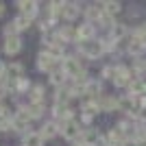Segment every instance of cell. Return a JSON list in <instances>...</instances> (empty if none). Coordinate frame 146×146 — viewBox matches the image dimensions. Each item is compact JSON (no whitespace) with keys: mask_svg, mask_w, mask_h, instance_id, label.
<instances>
[{"mask_svg":"<svg viewBox=\"0 0 146 146\" xmlns=\"http://www.w3.org/2000/svg\"><path fill=\"white\" fill-rule=\"evenodd\" d=\"M103 50H105L103 42H94V39H92V42H81V52L85 57H90V59H96Z\"/></svg>","mask_w":146,"mask_h":146,"instance_id":"cell-1","label":"cell"},{"mask_svg":"<svg viewBox=\"0 0 146 146\" xmlns=\"http://www.w3.org/2000/svg\"><path fill=\"white\" fill-rule=\"evenodd\" d=\"M113 83H116L118 87H127V85H131V83H133V81H131V72H129V68H124V66H118V68H116Z\"/></svg>","mask_w":146,"mask_h":146,"instance_id":"cell-2","label":"cell"},{"mask_svg":"<svg viewBox=\"0 0 146 146\" xmlns=\"http://www.w3.org/2000/svg\"><path fill=\"white\" fill-rule=\"evenodd\" d=\"M63 70H66V74H70V76H74V79H81V81H83V76H85V72L81 70V66L76 63V59H72V57H68V59L63 61Z\"/></svg>","mask_w":146,"mask_h":146,"instance_id":"cell-3","label":"cell"},{"mask_svg":"<svg viewBox=\"0 0 146 146\" xmlns=\"http://www.w3.org/2000/svg\"><path fill=\"white\" fill-rule=\"evenodd\" d=\"M20 48H22L20 37H7V42H5V52L7 55H18Z\"/></svg>","mask_w":146,"mask_h":146,"instance_id":"cell-4","label":"cell"},{"mask_svg":"<svg viewBox=\"0 0 146 146\" xmlns=\"http://www.w3.org/2000/svg\"><path fill=\"white\" fill-rule=\"evenodd\" d=\"M37 68H39V70H52V68H55V59H52V55H50V52L39 55V57H37Z\"/></svg>","mask_w":146,"mask_h":146,"instance_id":"cell-5","label":"cell"},{"mask_svg":"<svg viewBox=\"0 0 146 146\" xmlns=\"http://www.w3.org/2000/svg\"><path fill=\"white\" fill-rule=\"evenodd\" d=\"M76 35H79L81 42H92L94 39V24H83L76 31Z\"/></svg>","mask_w":146,"mask_h":146,"instance_id":"cell-6","label":"cell"},{"mask_svg":"<svg viewBox=\"0 0 146 146\" xmlns=\"http://www.w3.org/2000/svg\"><path fill=\"white\" fill-rule=\"evenodd\" d=\"M144 48H146L144 39H142V37H137V35H135L133 39L129 42V52H133V55H140V52H142Z\"/></svg>","mask_w":146,"mask_h":146,"instance_id":"cell-7","label":"cell"},{"mask_svg":"<svg viewBox=\"0 0 146 146\" xmlns=\"http://www.w3.org/2000/svg\"><path fill=\"white\" fill-rule=\"evenodd\" d=\"M18 7L22 9V15H26V18H33L37 13V2H18Z\"/></svg>","mask_w":146,"mask_h":146,"instance_id":"cell-8","label":"cell"},{"mask_svg":"<svg viewBox=\"0 0 146 146\" xmlns=\"http://www.w3.org/2000/svg\"><path fill=\"white\" fill-rule=\"evenodd\" d=\"M98 107H100V111H111V109H118L120 103H118L116 98H100Z\"/></svg>","mask_w":146,"mask_h":146,"instance_id":"cell-9","label":"cell"},{"mask_svg":"<svg viewBox=\"0 0 146 146\" xmlns=\"http://www.w3.org/2000/svg\"><path fill=\"white\" fill-rule=\"evenodd\" d=\"M7 76L11 81H20V76H22V66H20V63H11V66L7 68Z\"/></svg>","mask_w":146,"mask_h":146,"instance_id":"cell-10","label":"cell"},{"mask_svg":"<svg viewBox=\"0 0 146 146\" xmlns=\"http://www.w3.org/2000/svg\"><path fill=\"white\" fill-rule=\"evenodd\" d=\"M79 133H81V131H79V127H76L74 122H68L66 129H63V137H66V140H74Z\"/></svg>","mask_w":146,"mask_h":146,"instance_id":"cell-11","label":"cell"},{"mask_svg":"<svg viewBox=\"0 0 146 146\" xmlns=\"http://www.w3.org/2000/svg\"><path fill=\"white\" fill-rule=\"evenodd\" d=\"M42 142H44L42 133H29L24 137V146H42Z\"/></svg>","mask_w":146,"mask_h":146,"instance_id":"cell-12","label":"cell"},{"mask_svg":"<svg viewBox=\"0 0 146 146\" xmlns=\"http://www.w3.org/2000/svg\"><path fill=\"white\" fill-rule=\"evenodd\" d=\"M63 15H66L68 20H74L79 15V7L72 5V2H66V5H63Z\"/></svg>","mask_w":146,"mask_h":146,"instance_id":"cell-13","label":"cell"},{"mask_svg":"<svg viewBox=\"0 0 146 146\" xmlns=\"http://www.w3.org/2000/svg\"><path fill=\"white\" fill-rule=\"evenodd\" d=\"M124 35H127V26L124 24H113V29H111V39L118 42V39H122Z\"/></svg>","mask_w":146,"mask_h":146,"instance_id":"cell-14","label":"cell"},{"mask_svg":"<svg viewBox=\"0 0 146 146\" xmlns=\"http://www.w3.org/2000/svg\"><path fill=\"white\" fill-rule=\"evenodd\" d=\"M55 133H57V124L55 122H46L42 129V137H52Z\"/></svg>","mask_w":146,"mask_h":146,"instance_id":"cell-15","label":"cell"},{"mask_svg":"<svg viewBox=\"0 0 146 146\" xmlns=\"http://www.w3.org/2000/svg\"><path fill=\"white\" fill-rule=\"evenodd\" d=\"M31 98H33V103H42L44 100V87L42 85H35L33 92H31Z\"/></svg>","mask_w":146,"mask_h":146,"instance_id":"cell-16","label":"cell"},{"mask_svg":"<svg viewBox=\"0 0 146 146\" xmlns=\"http://www.w3.org/2000/svg\"><path fill=\"white\" fill-rule=\"evenodd\" d=\"M100 7H105L109 15H113V13H118V11H120V9H122V5H120V2H103V5H100Z\"/></svg>","mask_w":146,"mask_h":146,"instance_id":"cell-17","label":"cell"},{"mask_svg":"<svg viewBox=\"0 0 146 146\" xmlns=\"http://www.w3.org/2000/svg\"><path fill=\"white\" fill-rule=\"evenodd\" d=\"M83 111H85L87 116H94L96 111H100V107H98V103H94V100H90V103L83 105Z\"/></svg>","mask_w":146,"mask_h":146,"instance_id":"cell-18","label":"cell"},{"mask_svg":"<svg viewBox=\"0 0 146 146\" xmlns=\"http://www.w3.org/2000/svg\"><path fill=\"white\" fill-rule=\"evenodd\" d=\"M26 109H29L31 118H33V116H42V113H44V107H42V103H33L31 107H26Z\"/></svg>","mask_w":146,"mask_h":146,"instance_id":"cell-19","label":"cell"},{"mask_svg":"<svg viewBox=\"0 0 146 146\" xmlns=\"http://www.w3.org/2000/svg\"><path fill=\"white\" fill-rule=\"evenodd\" d=\"M100 15H103V13H100V5H98V7H90V9H87V18H90V20H98Z\"/></svg>","mask_w":146,"mask_h":146,"instance_id":"cell-20","label":"cell"},{"mask_svg":"<svg viewBox=\"0 0 146 146\" xmlns=\"http://www.w3.org/2000/svg\"><path fill=\"white\" fill-rule=\"evenodd\" d=\"M68 98H70V92H68V90H59V92H57V105H63Z\"/></svg>","mask_w":146,"mask_h":146,"instance_id":"cell-21","label":"cell"},{"mask_svg":"<svg viewBox=\"0 0 146 146\" xmlns=\"http://www.w3.org/2000/svg\"><path fill=\"white\" fill-rule=\"evenodd\" d=\"M100 92V83H85V94H98Z\"/></svg>","mask_w":146,"mask_h":146,"instance_id":"cell-22","label":"cell"},{"mask_svg":"<svg viewBox=\"0 0 146 146\" xmlns=\"http://www.w3.org/2000/svg\"><path fill=\"white\" fill-rule=\"evenodd\" d=\"M59 37H61V39H72V37H79V35H76L72 29H61Z\"/></svg>","mask_w":146,"mask_h":146,"instance_id":"cell-23","label":"cell"},{"mask_svg":"<svg viewBox=\"0 0 146 146\" xmlns=\"http://www.w3.org/2000/svg\"><path fill=\"white\" fill-rule=\"evenodd\" d=\"M29 24H31V18H26V15H20V18L15 20V26H18V29H26Z\"/></svg>","mask_w":146,"mask_h":146,"instance_id":"cell-24","label":"cell"},{"mask_svg":"<svg viewBox=\"0 0 146 146\" xmlns=\"http://www.w3.org/2000/svg\"><path fill=\"white\" fill-rule=\"evenodd\" d=\"M50 81H52V85H63V74H52V76H50Z\"/></svg>","mask_w":146,"mask_h":146,"instance_id":"cell-25","label":"cell"},{"mask_svg":"<svg viewBox=\"0 0 146 146\" xmlns=\"http://www.w3.org/2000/svg\"><path fill=\"white\" fill-rule=\"evenodd\" d=\"M26 87H29V81H26V79H20L18 81V90H26Z\"/></svg>","mask_w":146,"mask_h":146,"instance_id":"cell-26","label":"cell"},{"mask_svg":"<svg viewBox=\"0 0 146 146\" xmlns=\"http://www.w3.org/2000/svg\"><path fill=\"white\" fill-rule=\"evenodd\" d=\"M137 118H140L142 122H146V109H140V111H137Z\"/></svg>","mask_w":146,"mask_h":146,"instance_id":"cell-27","label":"cell"},{"mask_svg":"<svg viewBox=\"0 0 146 146\" xmlns=\"http://www.w3.org/2000/svg\"><path fill=\"white\" fill-rule=\"evenodd\" d=\"M122 146H140V144H137V140H131V142H124Z\"/></svg>","mask_w":146,"mask_h":146,"instance_id":"cell-28","label":"cell"},{"mask_svg":"<svg viewBox=\"0 0 146 146\" xmlns=\"http://www.w3.org/2000/svg\"><path fill=\"white\" fill-rule=\"evenodd\" d=\"M5 116H7V109H5V107H0V120H2Z\"/></svg>","mask_w":146,"mask_h":146,"instance_id":"cell-29","label":"cell"},{"mask_svg":"<svg viewBox=\"0 0 146 146\" xmlns=\"http://www.w3.org/2000/svg\"><path fill=\"white\" fill-rule=\"evenodd\" d=\"M2 11H5V7H2V2H0V15H2Z\"/></svg>","mask_w":146,"mask_h":146,"instance_id":"cell-30","label":"cell"}]
</instances>
